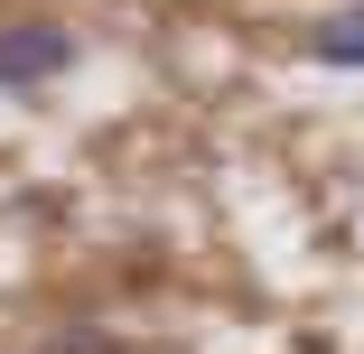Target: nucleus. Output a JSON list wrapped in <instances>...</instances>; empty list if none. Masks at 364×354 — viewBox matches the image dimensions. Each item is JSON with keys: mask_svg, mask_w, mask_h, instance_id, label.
Instances as JSON below:
<instances>
[{"mask_svg": "<svg viewBox=\"0 0 364 354\" xmlns=\"http://www.w3.org/2000/svg\"><path fill=\"white\" fill-rule=\"evenodd\" d=\"M75 65V38L47 28V19H19V28H0V84H47Z\"/></svg>", "mask_w": 364, "mask_h": 354, "instance_id": "1", "label": "nucleus"}, {"mask_svg": "<svg viewBox=\"0 0 364 354\" xmlns=\"http://www.w3.org/2000/svg\"><path fill=\"white\" fill-rule=\"evenodd\" d=\"M309 56H318V65H364V10L318 19V28H309Z\"/></svg>", "mask_w": 364, "mask_h": 354, "instance_id": "2", "label": "nucleus"}]
</instances>
